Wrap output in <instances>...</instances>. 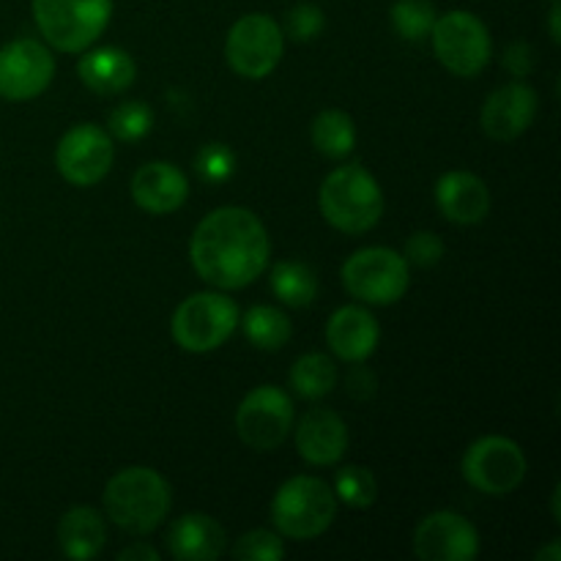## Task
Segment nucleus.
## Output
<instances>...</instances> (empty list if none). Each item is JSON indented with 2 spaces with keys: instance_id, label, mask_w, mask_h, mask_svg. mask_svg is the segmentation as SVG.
<instances>
[{
  "instance_id": "obj_17",
  "label": "nucleus",
  "mask_w": 561,
  "mask_h": 561,
  "mask_svg": "<svg viewBox=\"0 0 561 561\" xmlns=\"http://www.w3.org/2000/svg\"><path fill=\"white\" fill-rule=\"evenodd\" d=\"M381 340V327L376 316L359 305L340 307L327 323V343L332 354L343 362H365Z\"/></svg>"
},
{
  "instance_id": "obj_21",
  "label": "nucleus",
  "mask_w": 561,
  "mask_h": 561,
  "mask_svg": "<svg viewBox=\"0 0 561 561\" xmlns=\"http://www.w3.org/2000/svg\"><path fill=\"white\" fill-rule=\"evenodd\" d=\"M77 75H80L82 85L91 88L93 93L115 96V93H124L135 82L137 66L124 49L102 47L82 55L80 64H77Z\"/></svg>"
},
{
  "instance_id": "obj_2",
  "label": "nucleus",
  "mask_w": 561,
  "mask_h": 561,
  "mask_svg": "<svg viewBox=\"0 0 561 561\" xmlns=\"http://www.w3.org/2000/svg\"><path fill=\"white\" fill-rule=\"evenodd\" d=\"M170 510V488L162 474L146 466L118 471L104 488V513L129 535H151Z\"/></svg>"
},
{
  "instance_id": "obj_14",
  "label": "nucleus",
  "mask_w": 561,
  "mask_h": 561,
  "mask_svg": "<svg viewBox=\"0 0 561 561\" xmlns=\"http://www.w3.org/2000/svg\"><path fill=\"white\" fill-rule=\"evenodd\" d=\"M414 551L422 561H469L480 553V535L463 515L442 510L420 520Z\"/></svg>"
},
{
  "instance_id": "obj_1",
  "label": "nucleus",
  "mask_w": 561,
  "mask_h": 561,
  "mask_svg": "<svg viewBox=\"0 0 561 561\" xmlns=\"http://www.w3.org/2000/svg\"><path fill=\"white\" fill-rule=\"evenodd\" d=\"M272 244L261 219L241 206H225L201 219L192 233L190 257L203 283L239 290L268 266Z\"/></svg>"
},
{
  "instance_id": "obj_22",
  "label": "nucleus",
  "mask_w": 561,
  "mask_h": 561,
  "mask_svg": "<svg viewBox=\"0 0 561 561\" xmlns=\"http://www.w3.org/2000/svg\"><path fill=\"white\" fill-rule=\"evenodd\" d=\"M107 542V526L99 510L71 507L58 524V546L69 559L88 561Z\"/></svg>"
},
{
  "instance_id": "obj_25",
  "label": "nucleus",
  "mask_w": 561,
  "mask_h": 561,
  "mask_svg": "<svg viewBox=\"0 0 561 561\" xmlns=\"http://www.w3.org/2000/svg\"><path fill=\"white\" fill-rule=\"evenodd\" d=\"M241 327H244L247 340H250L255 348L261 351H277L283 345H288L294 327H290V318L285 316L277 307H252L247 310L244 318H239Z\"/></svg>"
},
{
  "instance_id": "obj_36",
  "label": "nucleus",
  "mask_w": 561,
  "mask_h": 561,
  "mask_svg": "<svg viewBox=\"0 0 561 561\" xmlns=\"http://www.w3.org/2000/svg\"><path fill=\"white\" fill-rule=\"evenodd\" d=\"M537 561H561V542L553 540L548 548H540V551L535 553Z\"/></svg>"
},
{
  "instance_id": "obj_29",
  "label": "nucleus",
  "mask_w": 561,
  "mask_h": 561,
  "mask_svg": "<svg viewBox=\"0 0 561 561\" xmlns=\"http://www.w3.org/2000/svg\"><path fill=\"white\" fill-rule=\"evenodd\" d=\"M153 129V110L146 102H124L110 113V135L121 142H137Z\"/></svg>"
},
{
  "instance_id": "obj_34",
  "label": "nucleus",
  "mask_w": 561,
  "mask_h": 561,
  "mask_svg": "<svg viewBox=\"0 0 561 561\" xmlns=\"http://www.w3.org/2000/svg\"><path fill=\"white\" fill-rule=\"evenodd\" d=\"M507 69L515 77H526L531 71V49L529 44H515L507 53Z\"/></svg>"
},
{
  "instance_id": "obj_37",
  "label": "nucleus",
  "mask_w": 561,
  "mask_h": 561,
  "mask_svg": "<svg viewBox=\"0 0 561 561\" xmlns=\"http://www.w3.org/2000/svg\"><path fill=\"white\" fill-rule=\"evenodd\" d=\"M559 16H561V9L559 5H553L551 9V38L553 42H561V31H559Z\"/></svg>"
},
{
  "instance_id": "obj_7",
  "label": "nucleus",
  "mask_w": 561,
  "mask_h": 561,
  "mask_svg": "<svg viewBox=\"0 0 561 561\" xmlns=\"http://www.w3.org/2000/svg\"><path fill=\"white\" fill-rule=\"evenodd\" d=\"M239 327V307L225 294H195L173 316V340L190 354H208L228 343Z\"/></svg>"
},
{
  "instance_id": "obj_32",
  "label": "nucleus",
  "mask_w": 561,
  "mask_h": 561,
  "mask_svg": "<svg viewBox=\"0 0 561 561\" xmlns=\"http://www.w3.org/2000/svg\"><path fill=\"white\" fill-rule=\"evenodd\" d=\"M327 25V16L318 5L312 3H299L288 11V20H285V27H288V36L294 42H312L318 33Z\"/></svg>"
},
{
  "instance_id": "obj_35",
  "label": "nucleus",
  "mask_w": 561,
  "mask_h": 561,
  "mask_svg": "<svg viewBox=\"0 0 561 561\" xmlns=\"http://www.w3.org/2000/svg\"><path fill=\"white\" fill-rule=\"evenodd\" d=\"M121 561H159V553L153 551L151 546H146V542H135L131 548H124V551L118 553Z\"/></svg>"
},
{
  "instance_id": "obj_27",
  "label": "nucleus",
  "mask_w": 561,
  "mask_h": 561,
  "mask_svg": "<svg viewBox=\"0 0 561 561\" xmlns=\"http://www.w3.org/2000/svg\"><path fill=\"white\" fill-rule=\"evenodd\" d=\"M334 496L354 510L373 507V502L378 496L376 477L365 466H343L334 474Z\"/></svg>"
},
{
  "instance_id": "obj_9",
  "label": "nucleus",
  "mask_w": 561,
  "mask_h": 561,
  "mask_svg": "<svg viewBox=\"0 0 561 561\" xmlns=\"http://www.w3.org/2000/svg\"><path fill=\"white\" fill-rule=\"evenodd\" d=\"M283 27L268 14H247L228 31L225 58L236 75L263 80L277 69L283 58Z\"/></svg>"
},
{
  "instance_id": "obj_33",
  "label": "nucleus",
  "mask_w": 561,
  "mask_h": 561,
  "mask_svg": "<svg viewBox=\"0 0 561 561\" xmlns=\"http://www.w3.org/2000/svg\"><path fill=\"white\" fill-rule=\"evenodd\" d=\"M405 263H414L420 268L436 266L444 257V241L438 239L436 233H427V230H420V233L411 236L405 241Z\"/></svg>"
},
{
  "instance_id": "obj_31",
  "label": "nucleus",
  "mask_w": 561,
  "mask_h": 561,
  "mask_svg": "<svg viewBox=\"0 0 561 561\" xmlns=\"http://www.w3.org/2000/svg\"><path fill=\"white\" fill-rule=\"evenodd\" d=\"M285 557V546L279 535L266 529L247 531L233 546V559L239 561H279Z\"/></svg>"
},
{
  "instance_id": "obj_4",
  "label": "nucleus",
  "mask_w": 561,
  "mask_h": 561,
  "mask_svg": "<svg viewBox=\"0 0 561 561\" xmlns=\"http://www.w3.org/2000/svg\"><path fill=\"white\" fill-rule=\"evenodd\" d=\"M337 496L318 477H290L272 502V520L290 540H312L332 526Z\"/></svg>"
},
{
  "instance_id": "obj_15",
  "label": "nucleus",
  "mask_w": 561,
  "mask_h": 561,
  "mask_svg": "<svg viewBox=\"0 0 561 561\" xmlns=\"http://www.w3.org/2000/svg\"><path fill=\"white\" fill-rule=\"evenodd\" d=\"M537 93L526 82H510L493 91L482 107V129L499 142H513L535 124Z\"/></svg>"
},
{
  "instance_id": "obj_13",
  "label": "nucleus",
  "mask_w": 561,
  "mask_h": 561,
  "mask_svg": "<svg viewBox=\"0 0 561 561\" xmlns=\"http://www.w3.org/2000/svg\"><path fill=\"white\" fill-rule=\"evenodd\" d=\"M55 58L36 38H16L0 49V99L27 102L49 88Z\"/></svg>"
},
{
  "instance_id": "obj_23",
  "label": "nucleus",
  "mask_w": 561,
  "mask_h": 561,
  "mask_svg": "<svg viewBox=\"0 0 561 561\" xmlns=\"http://www.w3.org/2000/svg\"><path fill=\"white\" fill-rule=\"evenodd\" d=\"M312 146L329 159H343L356 146V126L343 110H323L312 121Z\"/></svg>"
},
{
  "instance_id": "obj_6",
  "label": "nucleus",
  "mask_w": 561,
  "mask_h": 561,
  "mask_svg": "<svg viewBox=\"0 0 561 561\" xmlns=\"http://www.w3.org/2000/svg\"><path fill=\"white\" fill-rule=\"evenodd\" d=\"M409 283V263L389 247H365L343 263L345 290L365 305H394Z\"/></svg>"
},
{
  "instance_id": "obj_18",
  "label": "nucleus",
  "mask_w": 561,
  "mask_h": 561,
  "mask_svg": "<svg viewBox=\"0 0 561 561\" xmlns=\"http://www.w3.org/2000/svg\"><path fill=\"white\" fill-rule=\"evenodd\" d=\"M131 197L148 214H173L190 197L186 175L170 162H148L131 179Z\"/></svg>"
},
{
  "instance_id": "obj_38",
  "label": "nucleus",
  "mask_w": 561,
  "mask_h": 561,
  "mask_svg": "<svg viewBox=\"0 0 561 561\" xmlns=\"http://www.w3.org/2000/svg\"><path fill=\"white\" fill-rule=\"evenodd\" d=\"M553 3H559V0H553Z\"/></svg>"
},
{
  "instance_id": "obj_28",
  "label": "nucleus",
  "mask_w": 561,
  "mask_h": 561,
  "mask_svg": "<svg viewBox=\"0 0 561 561\" xmlns=\"http://www.w3.org/2000/svg\"><path fill=\"white\" fill-rule=\"evenodd\" d=\"M433 22H436V9L431 0H398L392 5V25L405 42H422L431 36Z\"/></svg>"
},
{
  "instance_id": "obj_11",
  "label": "nucleus",
  "mask_w": 561,
  "mask_h": 561,
  "mask_svg": "<svg viewBox=\"0 0 561 561\" xmlns=\"http://www.w3.org/2000/svg\"><path fill=\"white\" fill-rule=\"evenodd\" d=\"M294 431V403L277 387H257L236 411V433L257 453H272Z\"/></svg>"
},
{
  "instance_id": "obj_12",
  "label": "nucleus",
  "mask_w": 561,
  "mask_h": 561,
  "mask_svg": "<svg viewBox=\"0 0 561 561\" xmlns=\"http://www.w3.org/2000/svg\"><path fill=\"white\" fill-rule=\"evenodd\" d=\"M113 140L96 124H77L55 148V168L69 184L93 186L113 168Z\"/></svg>"
},
{
  "instance_id": "obj_19",
  "label": "nucleus",
  "mask_w": 561,
  "mask_h": 561,
  "mask_svg": "<svg viewBox=\"0 0 561 561\" xmlns=\"http://www.w3.org/2000/svg\"><path fill=\"white\" fill-rule=\"evenodd\" d=\"M436 203L455 225H477L491 211V192L485 181L466 170L444 173L436 184Z\"/></svg>"
},
{
  "instance_id": "obj_16",
  "label": "nucleus",
  "mask_w": 561,
  "mask_h": 561,
  "mask_svg": "<svg viewBox=\"0 0 561 561\" xmlns=\"http://www.w3.org/2000/svg\"><path fill=\"white\" fill-rule=\"evenodd\" d=\"M296 449L312 466H334L348 449V427L332 409H310L296 427Z\"/></svg>"
},
{
  "instance_id": "obj_24",
  "label": "nucleus",
  "mask_w": 561,
  "mask_h": 561,
  "mask_svg": "<svg viewBox=\"0 0 561 561\" xmlns=\"http://www.w3.org/2000/svg\"><path fill=\"white\" fill-rule=\"evenodd\" d=\"M272 290L288 307H310L318 294V277L305 261H279L272 268Z\"/></svg>"
},
{
  "instance_id": "obj_20",
  "label": "nucleus",
  "mask_w": 561,
  "mask_h": 561,
  "mask_svg": "<svg viewBox=\"0 0 561 561\" xmlns=\"http://www.w3.org/2000/svg\"><path fill=\"white\" fill-rule=\"evenodd\" d=\"M225 529L203 513L181 515L168 529V548L179 561H214L225 553Z\"/></svg>"
},
{
  "instance_id": "obj_10",
  "label": "nucleus",
  "mask_w": 561,
  "mask_h": 561,
  "mask_svg": "<svg viewBox=\"0 0 561 561\" xmlns=\"http://www.w3.org/2000/svg\"><path fill=\"white\" fill-rule=\"evenodd\" d=\"M526 455L513 438L485 436L469 447L463 458V477L485 496H507L526 480Z\"/></svg>"
},
{
  "instance_id": "obj_26",
  "label": "nucleus",
  "mask_w": 561,
  "mask_h": 561,
  "mask_svg": "<svg viewBox=\"0 0 561 561\" xmlns=\"http://www.w3.org/2000/svg\"><path fill=\"white\" fill-rule=\"evenodd\" d=\"M290 387L299 398L321 400L337 387V367L323 354H305L290 367Z\"/></svg>"
},
{
  "instance_id": "obj_8",
  "label": "nucleus",
  "mask_w": 561,
  "mask_h": 561,
  "mask_svg": "<svg viewBox=\"0 0 561 561\" xmlns=\"http://www.w3.org/2000/svg\"><path fill=\"white\" fill-rule=\"evenodd\" d=\"M433 49L444 69L458 77H477L491 64V33L471 11H449L433 22Z\"/></svg>"
},
{
  "instance_id": "obj_5",
  "label": "nucleus",
  "mask_w": 561,
  "mask_h": 561,
  "mask_svg": "<svg viewBox=\"0 0 561 561\" xmlns=\"http://www.w3.org/2000/svg\"><path fill=\"white\" fill-rule=\"evenodd\" d=\"M113 0H33V20L60 53H82L107 27Z\"/></svg>"
},
{
  "instance_id": "obj_3",
  "label": "nucleus",
  "mask_w": 561,
  "mask_h": 561,
  "mask_svg": "<svg viewBox=\"0 0 561 561\" xmlns=\"http://www.w3.org/2000/svg\"><path fill=\"white\" fill-rule=\"evenodd\" d=\"M318 203H321L323 219L351 236L367 233L383 217L381 186L362 164L332 170L321 184Z\"/></svg>"
},
{
  "instance_id": "obj_30",
  "label": "nucleus",
  "mask_w": 561,
  "mask_h": 561,
  "mask_svg": "<svg viewBox=\"0 0 561 561\" xmlns=\"http://www.w3.org/2000/svg\"><path fill=\"white\" fill-rule=\"evenodd\" d=\"M195 170L206 184H225L236 173V153L225 142H206L197 151Z\"/></svg>"
}]
</instances>
